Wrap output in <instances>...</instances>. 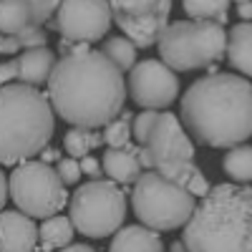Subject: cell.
I'll use <instances>...</instances> for the list:
<instances>
[{"instance_id": "cell-1", "label": "cell", "mask_w": 252, "mask_h": 252, "mask_svg": "<svg viewBox=\"0 0 252 252\" xmlns=\"http://www.w3.org/2000/svg\"><path fill=\"white\" fill-rule=\"evenodd\" d=\"M48 101L63 121L98 129L121 114L126 83L121 71L101 51H89L78 43L56 61L48 78Z\"/></svg>"}, {"instance_id": "cell-2", "label": "cell", "mask_w": 252, "mask_h": 252, "mask_svg": "<svg viewBox=\"0 0 252 252\" xmlns=\"http://www.w3.org/2000/svg\"><path fill=\"white\" fill-rule=\"evenodd\" d=\"M182 121L199 144L229 149L252 136V83L235 73L197 78L182 96Z\"/></svg>"}, {"instance_id": "cell-3", "label": "cell", "mask_w": 252, "mask_h": 252, "mask_svg": "<svg viewBox=\"0 0 252 252\" xmlns=\"http://www.w3.org/2000/svg\"><path fill=\"white\" fill-rule=\"evenodd\" d=\"M182 242L187 252H252V189L212 187L187 220Z\"/></svg>"}, {"instance_id": "cell-4", "label": "cell", "mask_w": 252, "mask_h": 252, "mask_svg": "<svg viewBox=\"0 0 252 252\" xmlns=\"http://www.w3.org/2000/svg\"><path fill=\"white\" fill-rule=\"evenodd\" d=\"M51 101L28 83L0 86V164L18 166L40 154L53 139Z\"/></svg>"}, {"instance_id": "cell-5", "label": "cell", "mask_w": 252, "mask_h": 252, "mask_svg": "<svg viewBox=\"0 0 252 252\" xmlns=\"http://www.w3.org/2000/svg\"><path fill=\"white\" fill-rule=\"evenodd\" d=\"M159 56L172 71H197L212 66L227 51V33L217 20H177L157 38Z\"/></svg>"}, {"instance_id": "cell-6", "label": "cell", "mask_w": 252, "mask_h": 252, "mask_svg": "<svg viewBox=\"0 0 252 252\" xmlns=\"http://www.w3.org/2000/svg\"><path fill=\"white\" fill-rule=\"evenodd\" d=\"M131 207L139 222L157 232H172L192 217L197 197L159 172H141L131 189Z\"/></svg>"}, {"instance_id": "cell-7", "label": "cell", "mask_w": 252, "mask_h": 252, "mask_svg": "<svg viewBox=\"0 0 252 252\" xmlns=\"http://www.w3.org/2000/svg\"><path fill=\"white\" fill-rule=\"evenodd\" d=\"M139 161L146 169H164L177 161H194V144L182 129V121L172 111L144 109L131 121Z\"/></svg>"}, {"instance_id": "cell-8", "label": "cell", "mask_w": 252, "mask_h": 252, "mask_svg": "<svg viewBox=\"0 0 252 252\" xmlns=\"http://www.w3.org/2000/svg\"><path fill=\"white\" fill-rule=\"evenodd\" d=\"M68 217L83 237H111L124 224L126 197L116 182L91 179L73 192L68 204Z\"/></svg>"}, {"instance_id": "cell-9", "label": "cell", "mask_w": 252, "mask_h": 252, "mask_svg": "<svg viewBox=\"0 0 252 252\" xmlns=\"http://www.w3.org/2000/svg\"><path fill=\"white\" fill-rule=\"evenodd\" d=\"M8 194L15 207L28 217H53L68 202L66 184L58 172L46 161H23L18 164L8 179Z\"/></svg>"}, {"instance_id": "cell-10", "label": "cell", "mask_w": 252, "mask_h": 252, "mask_svg": "<svg viewBox=\"0 0 252 252\" xmlns=\"http://www.w3.org/2000/svg\"><path fill=\"white\" fill-rule=\"evenodd\" d=\"M106 3L124 35L141 48L157 43L172 13V0H106Z\"/></svg>"}, {"instance_id": "cell-11", "label": "cell", "mask_w": 252, "mask_h": 252, "mask_svg": "<svg viewBox=\"0 0 252 252\" xmlns=\"http://www.w3.org/2000/svg\"><path fill=\"white\" fill-rule=\"evenodd\" d=\"M111 20L106 0H61L53 28L71 43H96L109 33Z\"/></svg>"}, {"instance_id": "cell-12", "label": "cell", "mask_w": 252, "mask_h": 252, "mask_svg": "<svg viewBox=\"0 0 252 252\" xmlns=\"http://www.w3.org/2000/svg\"><path fill=\"white\" fill-rule=\"evenodd\" d=\"M126 89L141 109H166L179 96V78L164 61L146 58L131 68Z\"/></svg>"}, {"instance_id": "cell-13", "label": "cell", "mask_w": 252, "mask_h": 252, "mask_svg": "<svg viewBox=\"0 0 252 252\" xmlns=\"http://www.w3.org/2000/svg\"><path fill=\"white\" fill-rule=\"evenodd\" d=\"M61 0H0V33L38 28L56 13Z\"/></svg>"}, {"instance_id": "cell-14", "label": "cell", "mask_w": 252, "mask_h": 252, "mask_svg": "<svg viewBox=\"0 0 252 252\" xmlns=\"http://www.w3.org/2000/svg\"><path fill=\"white\" fill-rule=\"evenodd\" d=\"M38 224L18 209H0V252H35Z\"/></svg>"}, {"instance_id": "cell-15", "label": "cell", "mask_w": 252, "mask_h": 252, "mask_svg": "<svg viewBox=\"0 0 252 252\" xmlns=\"http://www.w3.org/2000/svg\"><path fill=\"white\" fill-rule=\"evenodd\" d=\"M101 166H103V172L109 174V179L116 182V184H134L136 177L144 169L141 161H139V149L131 144L109 146V149L103 152Z\"/></svg>"}, {"instance_id": "cell-16", "label": "cell", "mask_w": 252, "mask_h": 252, "mask_svg": "<svg viewBox=\"0 0 252 252\" xmlns=\"http://www.w3.org/2000/svg\"><path fill=\"white\" fill-rule=\"evenodd\" d=\"M56 66V53L46 46L38 48H26L20 51V56L15 58V71L20 83H28V86H40V83H48L51 73Z\"/></svg>"}, {"instance_id": "cell-17", "label": "cell", "mask_w": 252, "mask_h": 252, "mask_svg": "<svg viewBox=\"0 0 252 252\" xmlns=\"http://www.w3.org/2000/svg\"><path fill=\"white\" fill-rule=\"evenodd\" d=\"M109 252H164V242L157 229L144 224H129L114 232Z\"/></svg>"}, {"instance_id": "cell-18", "label": "cell", "mask_w": 252, "mask_h": 252, "mask_svg": "<svg viewBox=\"0 0 252 252\" xmlns=\"http://www.w3.org/2000/svg\"><path fill=\"white\" fill-rule=\"evenodd\" d=\"M227 58L242 76L252 78V20L250 23H240L229 31L227 35Z\"/></svg>"}, {"instance_id": "cell-19", "label": "cell", "mask_w": 252, "mask_h": 252, "mask_svg": "<svg viewBox=\"0 0 252 252\" xmlns=\"http://www.w3.org/2000/svg\"><path fill=\"white\" fill-rule=\"evenodd\" d=\"M157 172V169H154ZM161 177L177 182L179 187H184L187 192H192L194 197H204L209 192V184H207V177L202 174V169L194 164V161H177V164H169L159 169Z\"/></svg>"}, {"instance_id": "cell-20", "label": "cell", "mask_w": 252, "mask_h": 252, "mask_svg": "<svg viewBox=\"0 0 252 252\" xmlns=\"http://www.w3.org/2000/svg\"><path fill=\"white\" fill-rule=\"evenodd\" d=\"M73 232L76 227L71 222V217H63V215H53V217H46L38 227V240H40V250H61L71 245L73 240Z\"/></svg>"}, {"instance_id": "cell-21", "label": "cell", "mask_w": 252, "mask_h": 252, "mask_svg": "<svg viewBox=\"0 0 252 252\" xmlns=\"http://www.w3.org/2000/svg\"><path fill=\"white\" fill-rule=\"evenodd\" d=\"M222 169L227 172L229 179H235L240 184L252 182V146H245V144L232 146L222 159Z\"/></svg>"}, {"instance_id": "cell-22", "label": "cell", "mask_w": 252, "mask_h": 252, "mask_svg": "<svg viewBox=\"0 0 252 252\" xmlns=\"http://www.w3.org/2000/svg\"><path fill=\"white\" fill-rule=\"evenodd\" d=\"M136 48L139 46L134 43V40H129L126 35H114V38H109L106 43H103L101 53L124 73V71H131L136 66Z\"/></svg>"}, {"instance_id": "cell-23", "label": "cell", "mask_w": 252, "mask_h": 252, "mask_svg": "<svg viewBox=\"0 0 252 252\" xmlns=\"http://www.w3.org/2000/svg\"><path fill=\"white\" fill-rule=\"evenodd\" d=\"M48 33L43 28H28V31H20V33H0V53H18L20 48H38V46H46Z\"/></svg>"}, {"instance_id": "cell-24", "label": "cell", "mask_w": 252, "mask_h": 252, "mask_svg": "<svg viewBox=\"0 0 252 252\" xmlns=\"http://www.w3.org/2000/svg\"><path fill=\"white\" fill-rule=\"evenodd\" d=\"M184 13L194 20H217V23H227V8L229 0H182Z\"/></svg>"}, {"instance_id": "cell-25", "label": "cell", "mask_w": 252, "mask_h": 252, "mask_svg": "<svg viewBox=\"0 0 252 252\" xmlns=\"http://www.w3.org/2000/svg\"><path fill=\"white\" fill-rule=\"evenodd\" d=\"M98 144H101V134L94 131V129H86V126H76V129H71L63 136V149H66L68 157H73V159L86 157Z\"/></svg>"}, {"instance_id": "cell-26", "label": "cell", "mask_w": 252, "mask_h": 252, "mask_svg": "<svg viewBox=\"0 0 252 252\" xmlns=\"http://www.w3.org/2000/svg\"><path fill=\"white\" fill-rule=\"evenodd\" d=\"M131 114H121V119H111L101 134V141L106 146H126L131 139Z\"/></svg>"}, {"instance_id": "cell-27", "label": "cell", "mask_w": 252, "mask_h": 252, "mask_svg": "<svg viewBox=\"0 0 252 252\" xmlns=\"http://www.w3.org/2000/svg\"><path fill=\"white\" fill-rule=\"evenodd\" d=\"M56 172H58V177L63 179V184H76V182L81 179V174H83V172H81V161L73 159V157L58 159Z\"/></svg>"}, {"instance_id": "cell-28", "label": "cell", "mask_w": 252, "mask_h": 252, "mask_svg": "<svg viewBox=\"0 0 252 252\" xmlns=\"http://www.w3.org/2000/svg\"><path fill=\"white\" fill-rule=\"evenodd\" d=\"M78 161H81V172H83V174H89V177H94V179L101 177V161H98V159H94V157L86 154V157H81Z\"/></svg>"}, {"instance_id": "cell-29", "label": "cell", "mask_w": 252, "mask_h": 252, "mask_svg": "<svg viewBox=\"0 0 252 252\" xmlns=\"http://www.w3.org/2000/svg\"><path fill=\"white\" fill-rule=\"evenodd\" d=\"M10 78H18V71H15V61H5L0 63V86H5Z\"/></svg>"}, {"instance_id": "cell-30", "label": "cell", "mask_w": 252, "mask_h": 252, "mask_svg": "<svg viewBox=\"0 0 252 252\" xmlns=\"http://www.w3.org/2000/svg\"><path fill=\"white\" fill-rule=\"evenodd\" d=\"M237 15L242 20H252V0H242V3H237Z\"/></svg>"}, {"instance_id": "cell-31", "label": "cell", "mask_w": 252, "mask_h": 252, "mask_svg": "<svg viewBox=\"0 0 252 252\" xmlns=\"http://www.w3.org/2000/svg\"><path fill=\"white\" fill-rule=\"evenodd\" d=\"M8 179H5V174H3V169H0V209L5 207V202H8Z\"/></svg>"}, {"instance_id": "cell-32", "label": "cell", "mask_w": 252, "mask_h": 252, "mask_svg": "<svg viewBox=\"0 0 252 252\" xmlns=\"http://www.w3.org/2000/svg\"><path fill=\"white\" fill-rule=\"evenodd\" d=\"M56 252H96V250L89 247V245H66V247H61Z\"/></svg>"}, {"instance_id": "cell-33", "label": "cell", "mask_w": 252, "mask_h": 252, "mask_svg": "<svg viewBox=\"0 0 252 252\" xmlns=\"http://www.w3.org/2000/svg\"><path fill=\"white\" fill-rule=\"evenodd\" d=\"M53 159H61V154L56 152V149H43V152H40V161H53Z\"/></svg>"}, {"instance_id": "cell-34", "label": "cell", "mask_w": 252, "mask_h": 252, "mask_svg": "<svg viewBox=\"0 0 252 252\" xmlns=\"http://www.w3.org/2000/svg\"><path fill=\"white\" fill-rule=\"evenodd\" d=\"M172 252H187L184 242H174V245H172Z\"/></svg>"}, {"instance_id": "cell-35", "label": "cell", "mask_w": 252, "mask_h": 252, "mask_svg": "<svg viewBox=\"0 0 252 252\" xmlns=\"http://www.w3.org/2000/svg\"><path fill=\"white\" fill-rule=\"evenodd\" d=\"M237 3H242V0H237Z\"/></svg>"}]
</instances>
